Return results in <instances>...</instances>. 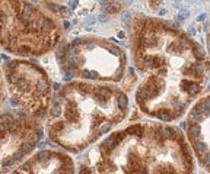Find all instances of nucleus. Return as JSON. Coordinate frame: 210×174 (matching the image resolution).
Here are the masks:
<instances>
[{
  "mask_svg": "<svg viewBox=\"0 0 210 174\" xmlns=\"http://www.w3.org/2000/svg\"><path fill=\"white\" fill-rule=\"evenodd\" d=\"M201 108H203V112H204V115H206V118L210 115V97H206V100H203L201 102Z\"/></svg>",
  "mask_w": 210,
  "mask_h": 174,
  "instance_id": "nucleus-11",
  "label": "nucleus"
},
{
  "mask_svg": "<svg viewBox=\"0 0 210 174\" xmlns=\"http://www.w3.org/2000/svg\"><path fill=\"white\" fill-rule=\"evenodd\" d=\"M61 28L29 0H0V49L18 58H37L55 49Z\"/></svg>",
  "mask_w": 210,
  "mask_h": 174,
  "instance_id": "nucleus-2",
  "label": "nucleus"
},
{
  "mask_svg": "<svg viewBox=\"0 0 210 174\" xmlns=\"http://www.w3.org/2000/svg\"><path fill=\"white\" fill-rule=\"evenodd\" d=\"M194 149H196V152H197L199 155H203V154H206V151H207V144H206V142H196V144H194Z\"/></svg>",
  "mask_w": 210,
  "mask_h": 174,
  "instance_id": "nucleus-10",
  "label": "nucleus"
},
{
  "mask_svg": "<svg viewBox=\"0 0 210 174\" xmlns=\"http://www.w3.org/2000/svg\"><path fill=\"white\" fill-rule=\"evenodd\" d=\"M127 94L112 86L70 80L53 93L44 132L69 154H79L126 118Z\"/></svg>",
  "mask_w": 210,
  "mask_h": 174,
  "instance_id": "nucleus-1",
  "label": "nucleus"
},
{
  "mask_svg": "<svg viewBox=\"0 0 210 174\" xmlns=\"http://www.w3.org/2000/svg\"><path fill=\"white\" fill-rule=\"evenodd\" d=\"M181 86H183V90H184V92H187L188 94H191V96H194V94H197V93L200 92L199 84H196V83L183 81V83H181Z\"/></svg>",
  "mask_w": 210,
  "mask_h": 174,
  "instance_id": "nucleus-7",
  "label": "nucleus"
},
{
  "mask_svg": "<svg viewBox=\"0 0 210 174\" xmlns=\"http://www.w3.org/2000/svg\"><path fill=\"white\" fill-rule=\"evenodd\" d=\"M194 70L197 71L199 74H201V73L204 71V68H203V64H194Z\"/></svg>",
  "mask_w": 210,
  "mask_h": 174,
  "instance_id": "nucleus-13",
  "label": "nucleus"
},
{
  "mask_svg": "<svg viewBox=\"0 0 210 174\" xmlns=\"http://www.w3.org/2000/svg\"><path fill=\"white\" fill-rule=\"evenodd\" d=\"M6 99H7V90H6V84H5V78H3V73L0 68V108L5 104Z\"/></svg>",
  "mask_w": 210,
  "mask_h": 174,
  "instance_id": "nucleus-8",
  "label": "nucleus"
},
{
  "mask_svg": "<svg viewBox=\"0 0 210 174\" xmlns=\"http://www.w3.org/2000/svg\"><path fill=\"white\" fill-rule=\"evenodd\" d=\"M200 126L197 125V123H193V125H190V128H188V135H190V138L191 139H197L200 136Z\"/></svg>",
  "mask_w": 210,
  "mask_h": 174,
  "instance_id": "nucleus-9",
  "label": "nucleus"
},
{
  "mask_svg": "<svg viewBox=\"0 0 210 174\" xmlns=\"http://www.w3.org/2000/svg\"><path fill=\"white\" fill-rule=\"evenodd\" d=\"M44 136V126L28 115L0 113V173L12 170L35 151Z\"/></svg>",
  "mask_w": 210,
  "mask_h": 174,
  "instance_id": "nucleus-5",
  "label": "nucleus"
},
{
  "mask_svg": "<svg viewBox=\"0 0 210 174\" xmlns=\"http://www.w3.org/2000/svg\"><path fill=\"white\" fill-rule=\"evenodd\" d=\"M188 17V10H181L180 12V19H185Z\"/></svg>",
  "mask_w": 210,
  "mask_h": 174,
  "instance_id": "nucleus-14",
  "label": "nucleus"
},
{
  "mask_svg": "<svg viewBox=\"0 0 210 174\" xmlns=\"http://www.w3.org/2000/svg\"><path fill=\"white\" fill-rule=\"evenodd\" d=\"M194 55L197 57V58H203L204 57V49L199 47V45H194Z\"/></svg>",
  "mask_w": 210,
  "mask_h": 174,
  "instance_id": "nucleus-12",
  "label": "nucleus"
},
{
  "mask_svg": "<svg viewBox=\"0 0 210 174\" xmlns=\"http://www.w3.org/2000/svg\"><path fill=\"white\" fill-rule=\"evenodd\" d=\"M75 161L69 152L55 149H42L29 154L22 163L12 170V173H55L69 174L75 173Z\"/></svg>",
  "mask_w": 210,
  "mask_h": 174,
  "instance_id": "nucleus-6",
  "label": "nucleus"
},
{
  "mask_svg": "<svg viewBox=\"0 0 210 174\" xmlns=\"http://www.w3.org/2000/svg\"><path fill=\"white\" fill-rule=\"evenodd\" d=\"M59 70L69 80L120 81L126 70L127 55L114 42L94 36H82L55 47Z\"/></svg>",
  "mask_w": 210,
  "mask_h": 174,
  "instance_id": "nucleus-3",
  "label": "nucleus"
},
{
  "mask_svg": "<svg viewBox=\"0 0 210 174\" xmlns=\"http://www.w3.org/2000/svg\"><path fill=\"white\" fill-rule=\"evenodd\" d=\"M7 96L25 115L45 118L53 87L47 71L29 58H13L2 65Z\"/></svg>",
  "mask_w": 210,
  "mask_h": 174,
  "instance_id": "nucleus-4",
  "label": "nucleus"
},
{
  "mask_svg": "<svg viewBox=\"0 0 210 174\" xmlns=\"http://www.w3.org/2000/svg\"><path fill=\"white\" fill-rule=\"evenodd\" d=\"M204 19H206V15H204V13H203V15H200V16L197 17V21H199V22H203Z\"/></svg>",
  "mask_w": 210,
  "mask_h": 174,
  "instance_id": "nucleus-15",
  "label": "nucleus"
}]
</instances>
